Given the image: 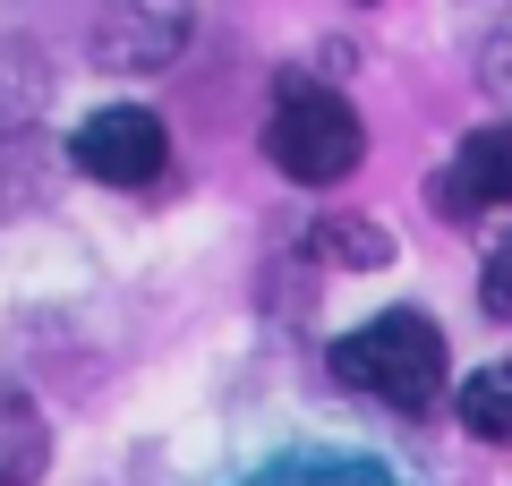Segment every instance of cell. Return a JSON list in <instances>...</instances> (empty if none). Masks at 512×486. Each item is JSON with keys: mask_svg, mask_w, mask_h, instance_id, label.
<instances>
[{"mask_svg": "<svg viewBox=\"0 0 512 486\" xmlns=\"http://www.w3.org/2000/svg\"><path fill=\"white\" fill-rule=\"evenodd\" d=\"M69 162L86 180H103V188H146L171 162V137H163V120H154L146 103H111V111H94V120H77Z\"/></svg>", "mask_w": 512, "mask_h": 486, "instance_id": "cell-3", "label": "cell"}, {"mask_svg": "<svg viewBox=\"0 0 512 486\" xmlns=\"http://www.w3.org/2000/svg\"><path fill=\"white\" fill-rule=\"evenodd\" d=\"M333 376L350 384V393L384 401V410H436L444 393V333L436 316H419V307H384V316H367L359 333H342L333 342Z\"/></svg>", "mask_w": 512, "mask_h": 486, "instance_id": "cell-1", "label": "cell"}, {"mask_svg": "<svg viewBox=\"0 0 512 486\" xmlns=\"http://www.w3.org/2000/svg\"><path fill=\"white\" fill-rule=\"evenodd\" d=\"M427 197H436L453 222L504 214V205H512V120L504 128H470V137L453 145V162L427 180Z\"/></svg>", "mask_w": 512, "mask_h": 486, "instance_id": "cell-4", "label": "cell"}, {"mask_svg": "<svg viewBox=\"0 0 512 486\" xmlns=\"http://www.w3.org/2000/svg\"><path fill=\"white\" fill-rule=\"evenodd\" d=\"M188 26H197V0H120V9L94 26V52H103L111 69H163L188 43Z\"/></svg>", "mask_w": 512, "mask_h": 486, "instance_id": "cell-5", "label": "cell"}, {"mask_svg": "<svg viewBox=\"0 0 512 486\" xmlns=\"http://www.w3.org/2000/svg\"><path fill=\"white\" fill-rule=\"evenodd\" d=\"M461 427L487 435V444H512V359L478 367V376L461 384Z\"/></svg>", "mask_w": 512, "mask_h": 486, "instance_id": "cell-7", "label": "cell"}, {"mask_svg": "<svg viewBox=\"0 0 512 486\" xmlns=\"http://www.w3.org/2000/svg\"><path fill=\"white\" fill-rule=\"evenodd\" d=\"M316 248H325L333 265H393V239H384V222H359V214H333L325 231H316Z\"/></svg>", "mask_w": 512, "mask_h": 486, "instance_id": "cell-8", "label": "cell"}, {"mask_svg": "<svg viewBox=\"0 0 512 486\" xmlns=\"http://www.w3.org/2000/svg\"><path fill=\"white\" fill-rule=\"evenodd\" d=\"M478 307H487L495 324H512V231L487 248V265H478Z\"/></svg>", "mask_w": 512, "mask_h": 486, "instance_id": "cell-10", "label": "cell"}, {"mask_svg": "<svg viewBox=\"0 0 512 486\" xmlns=\"http://www.w3.org/2000/svg\"><path fill=\"white\" fill-rule=\"evenodd\" d=\"M248 486H393V478L376 461H282V469H265Z\"/></svg>", "mask_w": 512, "mask_h": 486, "instance_id": "cell-9", "label": "cell"}, {"mask_svg": "<svg viewBox=\"0 0 512 486\" xmlns=\"http://www.w3.org/2000/svg\"><path fill=\"white\" fill-rule=\"evenodd\" d=\"M478 77H487V94H495V103L512 111V18H504V26L487 35V52H478Z\"/></svg>", "mask_w": 512, "mask_h": 486, "instance_id": "cell-11", "label": "cell"}, {"mask_svg": "<svg viewBox=\"0 0 512 486\" xmlns=\"http://www.w3.org/2000/svg\"><path fill=\"white\" fill-rule=\"evenodd\" d=\"M265 154H274L282 180L333 188V180H350V171H359L367 128H359V111H350L333 86H316V77H282L274 120H265Z\"/></svg>", "mask_w": 512, "mask_h": 486, "instance_id": "cell-2", "label": "cell"}, {"mask_svg": "<svg viewBox=\"0 0 512 486\" xmlns=\"http://www.w3.org/2000/svg\"><path fill=\"white\" fill-rule=\"evenodd\" d=\"M43 461H52L43 410L18 393V384H0V486H26V478H43Z\"/></svg>", "mask_w": 512, "mask_h": 486, "instance_id": "cell-6", "label": "cell"}]
</instances>
